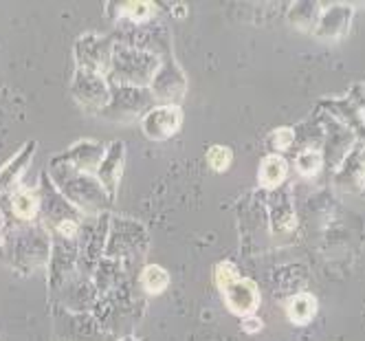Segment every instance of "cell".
I'll return each instance as SVG.
<instances>
[{
	"instance_id": "cell-1",
	"label": "cell",
	"mask_w": 365,
	"mask_h": 341,
	"mask_svg": "<svg viewBox=\"0 0 365 341\" xmlns=\"http://www.w3.org/2000/svg\"><path fill=\"white\" fill-rule=\"evenodd\" d=\"M53 185L62 192V196L82 212L84 218H97L108 214L113 200L108 198L106 190L101 188L95 174L77 172L64 163H48L46 170Z\"/></svg>"
},
{
	"instance_id": "cell-2",
	"label": "cell",
	"mask_w": 365,
	"mask_h": 341,
	"mask_svg": "<svg viewBox=\"0 0 365 341\" xmlns=\"http://www.w3.org/2000/svg\"><path fill=\"white\" fill-rule=\"evenodd\" d=\"M3 249H5V260L11 262V267L18 273L31 275L38 269H46L48 265L51 235L36 220L31 225L3 231Z\"/></svg>"
},
{
	"instance_id": "cell-3",
	"label": "cell",
	"mask_w": 365,
	"mask_h": 341,
	"mask_svg": "<svg viewBox=\"0 0 365 341\" xmlns=\"http://www.w3.org/2000/svg\"><path fill=\"white\" fill-rule=\"evenodd\" d=\"M159 66H161V58L148 54V51L115 42L110 71H108V82L113 86L150 88Z\"/></svg>"
},
{
	"instance_id": "cell-4",
	"label": "cell",
	"mask_w": 365,
	"mask_h": 341,
	"mask_svg": "<svg viewBox=\"0 0 365 341\" xmlns=\"http://www.w3.org/2000/svg\"><path fill=\"white\" fill-rule=\"evenodd\" d=\"M38 198H40V214H38V223L48 231L53 233L58 227H62L64 223H82L84 216L77 207H73L62 192L53 185V180L48 178L46 172L40 174V183H38Z\"/></svg>"
},
{
	"instance_id": "cell-5",
	"label": "cell",
	"mask_w": 365,
	"mask_h": 341,
	"mask_svg": "<svg viewBox=\"0 0 365 341\" xmlns=\"http://www.w3.org/2000/svg\"><path fill=\"white\" fill-rule=\"evenodd\" d=\"M145 245H148V235H145V227L141 223H137L133 218L110 216L106 247H103V258L123 260L130 253L143 255Z\"/></svg>"
},
{
	"instance_id": "cell-6",
	"label": "cell",
	"mask_w": 365,
	"mask_h": 341,
	"mask_svg": "<svg viewBox=\"0 0 365 341\" xmlns=\"http://www.w3.org/2000/svg\"><path fill=\"white\" fill-rule=\"evenodd\" d=\"M152 106H156V99L150 93V88L113 86L110 84V101H108V106L101 111L99 117L125 123L137 117H143Z\"/></svg>"
},
{
	"instance_id": "cell-7",
	"label": "cell",
	"mask_w": 365,
	"mask_h": 341,
	"mask_svg": "<svg viewBox=\"0 0 365 341\" xmlns=\"http://www.w3.org/2000/svg\"><path fill=\"white\" fill-rule=\"evenodd\" d=\"M113 49H115V36H99V34L80 36L73 46L75 68L99 73V75L108 77Z\"/></svg>"
},
{
	"instance_id": "cell-8",
	"label": "cell",
	"mask_w": 365,
	"mask_h": 341,
	"mask_svg": "<svg viewBox=\"0 0 365 341\" xmlns=\"http://www.w3.org/2000/svg\"><path fill=\"white\" fill-rule=\"evenodd\" d=\"M71 95L91 115H101L110 101V82L106 75L75 68L71 80Z\"/></svg>"
},
{
	"instance_id": "cell-9",
	"label": "cell",
	"mask_w": 365,
	"mask_h": 341,
	"mask_svg": "<svg viewBox=\"0 0 365 341\" xmlns=\"http://www.w3.org/2000/svg\"><path fill=\"white\" fill-rule=\"evenodd\" d=\"M77 255H80V245L77 240H66L51 235V258H48V288L51 293H58L60 286L77 273Z\"/></svg>"
},
{
	"instance_id": "cell-10",
	"label": "cell",
	"mask_w": 365,
	"mask_h": 341,
	"mask_svg": "<svg viewBox=\"0 0 365 341\" xmlns=\"http://www.w3.org/2000/svg\"><path fill=\"white\" fill-rule=\"evenodd\" d=\"M187 91V77L182 68L176 64L172 56L161 58V66L156 71L154 80L150 84V93L154 95L156 103H180Z\"/></svg>"
},
{
	"instance_id": "cell-11",
	"label": "cell",
	"mask_w": 365,
	"mask_h": 341,
	"mask_svg": "<svg viewBox=\"0 0 365 341\" xmlns=\"http://www.w3.org/2000/svg\"><path fill=\"white\" fill-rule=\"evenodd\" d=\"M182 126V111L176 103H156L143 117L141 130L150 141H168Z\"/></svg>"
},
{
	"instance_id": "cell-12",
	"label": "cell",
	"mask_w": 365,
	"mask_h": 341,
	"mask_svg": "<svg viewBox=\"0 0 365 341\" xmlns=\"http://www.w3.org/2000/svg\"><path fill=\"white\" fill-rule=\"evenodd\" d=\"M56 335L60 341H103L99 322L88 312H68L56 306Z\"/></svg>"
},
{
	"instance_id": "cell-13",
	"label": "cell",
	"mask_w": 365,
	"mask_h": 341,
	"mask_svg": "<svg viewBox=\"0 0 365 341\" xmlns=\"http://www.w3.org/2000/svg\"><path fill=\"white\" fill-rule=\"evenodd\" d=\"M106 154V143L95 141V139H82L75 146L66 148L64 152L51 156L48 163H64L77 172H86V174H97L99 163Z\"/></svg>"
},
{
	"instance_id": "cell-14",
	"label": "cell",
	"mask_w": 365,
	"mask_h": 341,
	"mask_svg": "<svg viewBox=\"0 0 365 341\" xmlns=\"http://www.w3.org/2000/svg\"><path fill=\"white\" fill-rule=\"evenodd\" d=\"M56 302L68 312H88L97 306V288L88 278L75 273L60 286V291L56 293Z\"/></svg>"
},
{
	"instance_id": "cell-15",
	"label": "cell",
	"mask_w": 365,
	"mask_h": 341,
	"mask_svg": "<svg viewBox=\"0 0 365 341\" xmlns=\"http://www.w3.org/2000/svg\"><path fill=\"white\" fill-rule=\"evenodd\" d=\"M123 161H125V146L121 141H113L110 146H106V154H103L99 170L95 174L113 203L117 198L119 183L123 178Z\"/></svg>"
},
{
	"instance_id": "cell-16",
	"label": "cell",
	"mask_w": 365,
	"mask_h": 341,
	"mask_svg": "<svg viewBox=\"0 0 365 341\" xmlns=\"http://www.w3.org/2000/svg\"><path fill=\"white\" fill-rule=\"evenodd\" d=\"M225 304L227 308L238 315V317H251V315L257 310L259 306V291H257V284L253 280L240 278L236 280L231 286L225 288Z\"/></svg>"
},
{
	"instance_id": "cell-17",
	"label": "cell",
	"mask_w": 365,
	"mask_h": 341,
	"mask_svg": "<svg viewBox=\"0 0 365 341\" xmlns=\"http://www.w3.org/2000/svg\"><path fill=\"white\" fill-rule=\"evenodd\" d=\"M36 141H27L24 143L11 159L0 168V198L11 194L16 188H18V183L20 178L24 176V172H27V168L31 166V159H34V154H36Z\"/></svg>"
},
{
	"instance_id": "cell-18",
	"label": "cell",
	"mask_w": 365,
	"mask_h": 341,
	"mask_svg": "<svg viewBox=\"0 0 365 341\" xmlns=\"http://www.w3.org/2000/svg\"><path fill=\"white\" fill-rule=\"evenodd\" d=\"M352 7L350 5H332L324 14H319V20L315 24V34L322 40H339L344 38L350 29V20H352Z\"/></svg>"
},
{
	"instance_id": "cell-19",
	"label": "cell",
	"mask_w": 365,
	"mask_h": 341,
	"mask_svg": "<svg viewBox=\"0 0 365 341\" xmlns=\"http://www.w3.org/2000/svg\"><path fill=\"white\" fill-rule=\"evenodd\" d=\"M156 11H159V7H156L154 3H150V0H128V3H110L106 7V14L113 18V20H130L135 24H145L150 22Z\"/></svg>"
},
{
	"instance_id": "cell-20",
	"label": "cell",
	"mask_w": 365,
	"mask_h": 341,
	"mask_svg": "<svg viewBox=\"0 0 365 341\" xmlns=\"http://www.w3.org/2000/svg\"><path fill=\"white\" fill-rule=\"evenodd\" d=\"M289 176V163L282 154H267L262 163H259V170H257V178H259V185L267 188V190H277L282 183Z\"/></svg>"
},
{
	"instance_id": "cell-21",
	"label": "cell",
	"mask_w": 365,
	"mask_h": 341,
	"mask_svg": "<svg viewBox=\"0 0 365 341\" xmlns=\"http://www.w3.org/2000/svg\"><path fill=\"white\" fill-rule=\"evenodd\" d=\"M317 297L310 295V293H297L289 300L286 304V315H289V320L297 326H306L312 322V317L317 315Z\"/></svg>"
},
{
	"instance_id": "cell-22",
	"label": "cell",
	"mask_w": 365,
	"mask_h": 341,
	"mask_svg": "<svg viewBox=\"0 0 365 341\" xmlns=\"http://www.w3.org/2000/svg\"><path fill=\"white\" fill-rule=\"evenodd\" d=\"M273 203H271V218H273V229L275 231H291L295 229L297 220H295V214H293V207H291V200L286 194H273Z\"/></svg>"
},
{
	"instance_id": "cell-23",
	"label": "cell",
	"mask_w": 365,
	"mask_h": 341,
	"mask_svg": "<svg viewBox=\"0 0 365 341\" xmlns=\"http://www.w3.org/2000/svg\"><path fill=\"white\" fill-rule=\"evenodd\" d=\"M168 284H170V273L163 267H159V265L143 267V271H141V286H143L145 293L159 295V293L165 291Z\"/></svg>"
},
{
	"instance_id": "cell-24",
	"label": "cell",
	"mask_w": 365,
	"mask_h": 341,
	"mask_svg": "<svg viewBox=\"0 0 365 341\" xmlns=\"http://www.w3.org/2000/svg\"><path fill=\"white\" fill-rule=\"evenodd\" d=\"M295 168H297L299 176H304V178L317 176L322 172V168H324V154L319 150H315V148H304L297 154Z\"/></svg>"
},
{
	"instance_id": "cell-25",
	"label": "cell",
	"mask_w": 365,
	"mask_h": 341,
	"mask_svg": "<svg viewBox=\"0 0 365 341\" xmlns=\"http://www.w3.org/2000/svg\"><path fill=\"white\" fill-rule=\"evenodd\" d=\"M289 20L291 24L299 29H315V24L319 20V5H312V3H295L289 11Z\"/></svg>"
},
{
	"instance_id": "cell-26",
	"label": "cell",
	"mask_w": 365,
	"mask_h": 341,
	"mask_svg": "<svg viewBox=\"0 0 365 341\" xmlns=\"http://www.w3.org/2000/svg\"><path fill=\"white\" fill-rule=\"evenodd\" d=\"M205 159H207V166H210L214 172H218V174H222V172H227L229 168H231V163H233V150L229 148V146H212L210 150H207V154H205Z\"/></svg>"
},
{
	"instance_id": "cell-27",
	"label": "cell",
	"mask_w": 365,
	"mask_h": 341,
	"mask_svg": "<svg viewBox=\"0 0 365 341\" xmlns=\"http://www.w3.org/2000/svg\"><path fill=\"white\" fill-rule=\"evenodd\" d=\"M295 137H297L295 128H291V126H282V128L271 130V135H269V146H271V150H273L275 154H282V152H286V150H289V148L295 143Z\"/></svg>"
},
{
	"instance_id": "cell-28",
	"label": "cell",
	"mask_w": 365,
	"mask_h": 341,
	"mask_svg": "<svg viewBox=\"0 0 365 341\" xmlns=\"http://www.w3.org/2000/svg\"><path fill=\"white\" fill-rule=\"evenodd\" d=\"M214 278H216V284H218L220 291H225L227 286H231L233 282L240 280L242 275H240L238 267L233 265V262H220V265L216 267V273H214Z\"/></svg>"
},
{
	"instance_id": "cell-29",
	"label": "cell",
	"mask_w": 365,
	"mask_h": 341,
	"mask_svg": "<svg viewBox=\"0 0 365 341\" xmlns=\"http://www.w3.org/2000/svg\"><path fill=\"white\" fill-rule=\"evenodd\" d=\"M259 328H262V322H259L257 317H245V320H242V330H245L247 335H253V332H257Z\"/></svg>"
},
{
	"instance_id": "cell-30",
	"label": "cell",
	"mask_w": 365,
	"mask_h": 341,
	"mask_svg": "<svg viewBox=\"0 0 365 341\" xmlns=\"http://www.w3.org/2000/svg\"><path fill=\"white\" fill-rule=\"evenodd\" d=\"M3 227H5V218H3V212H0V258H5V249H3Z\"/></svg>"
},
{
	"instance_id": "cell-31",
	"label": "cell",
	"mask_w": 365,
	"mask_h": 341,
	"mask_svg": "<svg viewBox=\"0 0 365 341\" xmlns=\"http://www.w3.org/2000/svg\"><path fill=\"white\" fill-rule=\"evenodd\" d=\"M359 161H361V166H363V168H365V150H363V152H361V156H359Z\"/></svg>"
},
{
	"instance_id": "cell-32",
	"label": "cell",
	"mask_w": 365,
	"mask_h": 341,
	"mask_svg": "<svg viewBox=\"0 0 365 341\" xmlns=\"http://www.w3.org/2000/svg\"><path fill=\"white\" fill-rule=\"evenodd\" d=\"M121 341H137V339H133V337H125V339H121Z\"/></svg>"
}]
</instances>
